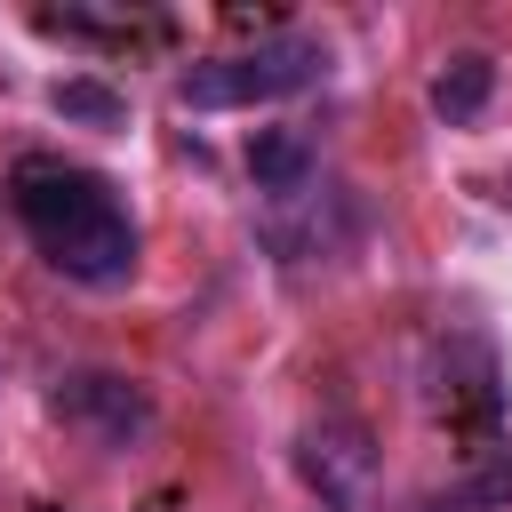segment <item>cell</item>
<instances>
[{"label": "cell", "instance_id": "obj_9", "mask_svg": "<svg viewBox=\"0 0 512 512\" xmlns=\"http://www.w3.org/2000/svg\"><path fill=\"white\" fill-rule=\"evenodd\" d=\"M456 504H464V512H504V504H512V448H496V456L464 480V496H456Z\"/></svg>", "mask_w": 512, "mask_h": 512}, {"label": "cell", "instance_id": "obj_6", "mask_svg": "<svg viewBox=\"0 0 512 512\" xmlns=\"http://www.w3.org/2000/svg\"><path fill=\"white\" fill-rule=\"evenodd\" d=\"M312 144L296 136V128H264L256 144H248V176H256V192H272V200H296V192H312Z\"/></svg>", "mask_w": 512, "mask_h": 512}, {"label": "cell", "instance_id": "obj_7", "mask_svg": "<svg viewBox=\"0 0 512 512\" xmlns=\"http://www.w3.org/2000/svg\"><path fill=\"white\" fill-rule=\"evenodd\" d=\"M488 88H496V64L464 48V56H448V72L432 80V112H440V120H480Z\"/></svg>", "mask_w": 512, "mask_h": 512}, {"label": "cell", "instance_id": "obj_4", "mask_svg": "<svg viewBox=\"0 0 512 512\" xmlns=\"http://www.w3.org/2000/svg\"><path fill=\"white\" fill-rule=\"evenodd\" d=\"M56 416H72V424H88L96 440L128 448L136 432H152V392L128 384V376H112V368H80V376L56 384Z\"/></svg>", "mask_w": 512, "mask_h": 512}, {"label": "cell", "instance_id": "obj_5", "mask_svg": "<svg viewBox=\"0 0 512 512\" xmlns=\"http://www.w3.org/2000/svg\"><path fill=\"white\" fill-rule=\"evenodd\" d=\"M440 416L448 424H464V432H480V424H496V360H488V344H472L464 336V376L440 360Z\"/></svg>", "mask_w": 512, "mask_h": 512}, {"label": "cell", "instance_id": "obj_8", "mask_svg": "<svg viewBox=\"0 0 512 512\" xmlns=\"http://www.w3.org/2000/svg\"><path fill=\"white\" fill-rule=\"evenodd\" d=\"M56 112L64 120H88V128H120V96L104 88V80H56Z\"/></svg>", "mask_w": 512, "mask_h": 512}, {"label": "cell", "instance_id": "obj_3", "mask_svg": "<svg viewBox=\"0 0 512 512\" xmlns=\"http://www.w3.org/2000/svg\"><path fill=\"white\" fill-rule=\"evenodd\" d=\"M296 472L328 512H368L376 504V440L352 416H320L296 432Z\"/></svg>", "mask_w": 512, "mask_h": 512}, {"label": "cell", "instance_id": "obj_1", "mask_svg": "<svg viewBox=\"0 0 512 512\" xmlns=\"http://www.w3.org/2000/svg\"><path fill=\"white\" fill-rule=\"evenodd\" d=\"M8 200H16V216H24V232H32V248H40L64 280H80V288L128 280V264H136V224L120 216V200H112V184H104L96 168L40 160V152H32V160H16Z\"/></svg>", "mask_w": 512, "mask_h": 512}, {"label": "cell", "instance_id": "obj_2", "mask_svg": "<svg viewBox=\"0 0 512 512\" xmlns=\"http://www.w3.org/2000/svg\"><path fill=\"white\" fill-rule=\"evenodd\" d=\"M328 72V48L304 40V32H280V40H256L240 56H200L184 80H176V104L192 112H232V104H272V96H296Z\"/></svg>", "mask_w": 512, "mask_h": 512}]
</instances>
